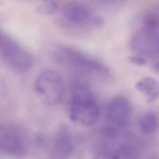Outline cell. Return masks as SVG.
<instances>
[{"label":"cell","mask_w":159,"mask_h":159,"mask_svg":"<svg viewBox=\"0 0 159 159\" xmlns=\"http://www.w3.org/2000/svg\"><path fill=\"white\" fill-rule=\"evenodd\" d=\"M0 54L5 62L14 71L28 72L34 63L32 55L14 40L3 36L0 43Z\"/></svg>","instance_id":"cell-3"},{"label":"cell","mask_w":159,"mask_h":159,"mask_svg":"<svg viewBox=\"0 0 159 159\" xmlns=\"http://www.w3.org/2000/svg\"><path fill=\"white\" fill-rule=\"evenodd\" d=\"M58 7L59 4L57 1H46L38 5L36 11L43 15H52L57 11Z\"/></svg>","instance_id":"cell-13"},{"label":"cell","mask_w":159,"mask_h":159,"mask_svg":"<svg viewBox=\"0 0 159 159\" xmlns=\"http://www.w3.org/2000/svg\"><path fill=\"white\" fill-rule=\"evenodd\" d=\"M129 47L138 54L152 57L159 53V36L147 29L138 31L131 38Z\"/></svg>","instance_id":"cell-7"},{"label":"cell","mask_w":159,"mask_h":159,"mask_svg":"<svg viewBox=\"0 0 159 159\" xmlns=\"http://www.w3.org/2000/svg\"><path fill=\"white\" fill-rule=\"evenodd\" d=\"M135 88L145 96L148 101H155L159 98V82L152 77H145L135 84Z\"/></svg>","instance_id":"cell-10"},{"label":"cell","mask_w":159,"mask_h":159,"mask_svg":"<svg viewBox=\"0 0 159 159\" xmlns=\"http://www.w3.org/2000/svg\"><path fill=\"white\" fill-rule=\"evenodd\" d=\"M3 37V35L2 34V33L0 32V43H1V41H2Z\"/></svg>","instance_id":"cell-16"},{"label":"cell","mask_w":159,"mask_h":159,"mask_svg":"<svg viewBox=\"0 0 159 159\" xmlns=\"http://www.w3.org/2000/svg\"><path fill=\"white\" fill-rule=\"evenodd\" d=\"M63 16L71 26L79 29L96 28L102 25V18L93 14L89 7L79 2H72L64 7Z\"/></svg>","instance_id":"cell-5"},{"label":"cell","mask_w":159,"mask_h":159,"mask_svg":"<svg viewBox=\"0 0 159 159\" xmlns=\"http://www.w3.org/2000/svg\"><path fill=\"white\" fill-rule=\"evenodd\" d=\"M154 68L155 71L159 74V62H157L154 65Z\"/></svg>","instance_id":"cell-15"},{"label":"cell","mask_w":159,"mask_h":159,"mask_svg":"<svg viewBox=\"0 0 159 159\" xmlns=\"http://www.w3.org/2000/svg\"><path fill=\"white\" fill-rule=\"evenodd\" d=\"M69 117L75 124L91 127L98 121L100 111L89 86L80 82L74 87L71 96Z\"/></svg>","instance_id":"cell-1"},{"label":"cell","mask_w":159,"mask_h":159,"mask_svg":"<svg viewBox=\"0 0 159 159\" xmlns=\"http://www.w3.org/2000/svg\"><path fill=\"white\" fill-rule=\"evenodd\" d=\"M34 87L43 101L48 105H56L62 100L64 84L56 71L47 70L42 72L36 79Z\"/></svg>","instance_id":"cell-2"},{"label":"cell","mask_w":159,"mask_h":159,"mask_svg":"<svg viewBox=\"0 0 159 159\" xmlns=\"http://www.w3.org/2000/svg\"><path fill=\"white\" fill-rule=\"evenodd\" d=\"M56 54L63 62L80 70L102 74L109 73V70L103 63L73 48L60 47Z\"/></svg>","instance_id":"cell-4"},{"label":"cell","mask_w":159,"mask_h":159,"mask_svg":"<svg viewBox=\"0 0 159 159\" xmlns=\"http://www.w3.org/2000/svg\"><path fill=\"white\" fill-rule=\"evenodd\" d=\"M72 134L67 128H60L52 139L50 148L51 159H69L74 150Z\"/></svg>","instance_id":"cell-8"},{"label":"cell","mask_w":159,"mask_h":159,"mask_svg":"<svg viewBox=\"0 0 159 159\" xmlns=\"http://www.w3.org/2000/svg\"><path fill=\"white\" fill-rule=\"evenodd\" d=\"M0 146L4 151L11 154H16L23 150L20 141L10 134H6L1 138Z\"/></svg>","instance_id":"cell-12"},{"label":"cell","mask_w":159,"mask_h":159,"mask_svg":"<svg viewBox=\"0 0 159 159\" xmlns=\"http://www.w3.org/2000/svg\"><path fill=\"white\" fill-rule=\"evenodd\" d=\"M128 60L131 63L139 66H144L147 64V60L141 56H130L128 57Z\"/></svg>","instance_id":"cell-14"},{"label":"cell","mask_w":159,"mask_h":159,"mask_svg":"<svg viewBox=\"0 0 159 159\" xmlns=\"http://www.w3.org/2000/svg\"><path fill=\"white\" fill-rule=\"evenodd\" d=\"M93 159H120L113 136L102 133V139L95 148Z\"/></svg>","instance_id":"cell-9"},{"label":"cell","mask_w":159,"mask_h":159,"mask_svg":"<svg viewBox=\"0 0 159 159\" xmlns=\"http://www.w3.org/2000/svg\"><path fill=\"white\" fill-rule=\"evenodd\" d=\"M139 126L143 133L152 135L157 132L159 120L155 113L148 112L142 115L139 120Z\"/></svg>","instance_id":"cell-11"},{"label":"cell","mask_w":159,"mask_h":159,"mask_svg":"<svg viewBox=\"0 0 159 159\" xmlns=\"http://www.w3.org/2000/svg\"><path fill=\"white\" fill-rule=\"evenodd\" d=\"M132 114V106L126 97L119 96L112 98L106 107L105 116L108 129L119 130L127 125Z\"/></svg>","instance_id":"cell-6"}]
</instances>
